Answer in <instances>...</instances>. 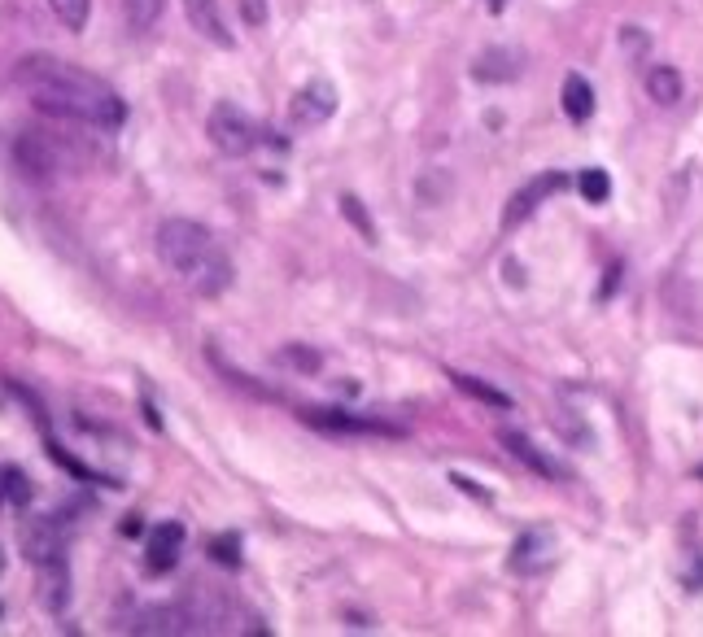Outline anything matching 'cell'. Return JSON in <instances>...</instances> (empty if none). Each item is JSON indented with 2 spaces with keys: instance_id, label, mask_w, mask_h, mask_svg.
<instances>
[{
  "instance_id": "1",
  "label": "cell",
  "mask_w": 703,
  "mask_h": 637,
  "mask_svg": "<svg viewBox=\"0 0 703 637\" xmlns=\"http://www.w3.org/2000/svg\"><path fill=\"white\" fill-rule=\"evenodd\" d=\"M14 83L35 110L66 118V123H83V127H101L114 131L127 123V105L110 83L92 70H83L66 57L53 53H31L14 66Z\"/></svg>"
},
{
  "instance_id": "2",
  "label": "cell",
  "mask_w": 703,
  "mask_h": 637,
  "mask_svg": "<svg viewBox=\"0 0 703 637\" xmlns=\"http://www.w3.org/2000/svg\"><path fill=\"white\" fill-rule=\"evenodd\" d=\"M158 258L171 267L197 297H219L232 284V258L219 249L206 223L197 219H166L153 236Z\"/></svg>"
},
{
  "instance_id": "3",
  "label": "cell",
  "mask_w": 703,
  "mask_h": 637,
  "mask_svg": "<svg viewBox=\"0 0 703 637\" xmlns=\"http://www.w3.org/2000/svg\"><path fill=\"white\" fill-rule=\"evenodd\" d=\"M206 136H210V144H214L219 153H228V158H245V153L258 149L262 131H258L254 118L241 110V105L219 101V105L210 110V118H206Z\"/></svg>"
},
{
  "instance_id": "4",
  "label": "cell",
  "mask_w": 703,
  "mask_h": 637,
  "mask_svg": "<svg viewBox=\"0 0 703 637\" xmlns=\"http://www.w3.org/2000/svg\"><path fill=\"white\" fill-rule=\"evenodd\" d=\"M14 162L27 179H53L57 171H66V149L44 131H18Z\"/></svg>"
},
{
  "instance_id": "5",
  "label": "cell",
  "mask_w": 703,
  "mask_h": 637,
  "mask_svg": "<svg viewBox=\"0 0 703 637\" xmlns=\"http://www.w3.org/2000/svg\"><path fill=\"white\" fill-rule=\"evenodd\" d=\"M555 528H524V533L516 537V546H511V555H507V568L516 572V576H538L546 572L555 563Z\"/></svg>"
},
{
  "instance_id": "6",
  "label": "cell",
  "mask_w": 703,
  "mask_h": 637,
  "mask_svg": "<svg viewBox=\"0 0 703 637\" xmlns=\"http://www.w3.org/2000/svg\"><path fill=\"white\" fill-rule=\"evenodd\" d=\"M559 188H568V175H564V171H542V175H533L529 184L516 188V192L507 197V206H503V227H507V232H511V227H520L533 210L542 206V201H551Z\"/></svg>"
},
{
  "instance_id": "7",
  "label": "cell",
  "mask_w": 703,
  "mask_h": 637,
  "mask_svg": "<svg viewBox=\"0 0 703 637\" xmlns=\"http://www.w3.org/2000/svg\"><path fill=\"white\" fill-rule=\"evenodd\" d=\"M332 114H337V88H332L328 79H311L302 92L293 96V105H289V123H293L297 131L328 123Z\"/></svg>"
},
{
  "instance_id": "8",
  "label": "cell",
  "mask_w": 703,
  "mask_h": 637,
  "mask_svg": "<svg viewBox=\"0 0 703 637\" xmlns=\"http://www.w3.org/2000/svg\"><path fill=\"white\" fill-rule=\"evenodd\" d=\"M306 424L324 432H372V437H402L398 424H385L376 415H350V411H302Z\"/></svg>"
},
{
  "instance_id": "9",
  "label": "cell",
  "mask_w": 703,
  "mask_h": 637,
  "mask_svg": "<svg viewBox=\"0 0 703 637\" xmlns=\"http://www.w3.org/2000/svg\"><path fill=\"white\" fill-rule=\"evenodd\" d=\"M180 555H184V524L180 520H166V524L153 528L149 546H145V568L153 576H162V572H171L175 563H180Z\"/></svg>"
},
{
  "instance_id": "10",
  "label": "cell",
  "mask_w": 703,
  "mask_h": 637,
  "mask_svg": "<svg viewBox=\"0 0 703 637\" xmlns=\"http://www.w3.org/2000/svg\"><path fill=\"white\" fill-rule=\"evenodd\" d=\"M498 441H503V450L511 454V459H520L524 467H529V472H538V476H546V480H568V467L555 463L546 450H538L529 437H524V432L503 428V432H498Z\"/></svg>"
},
{
  "instance_id": "11",
  "label": "cell",
  "mask_w": 703,
  "mask_h": 637,
  "mask_svg": "<svg viewBox=\"0 0 703 637\" xmlns=\"http://www.w3.org/2000/svg\"><path fill=\"white\" fill-rule=\"evenodd\" d=\"M62 524L53 520V515H40V520H27V528H22V555H27L31 563H49L62 555Z\"/></svg>"
},
{
  "instance_id": "12",
  "label": "cell",
  "mask_w": 703,
  "mask_h": 637,
  "mask_svg": "<svg viewBox=\"0 0 703 637\" xmlns=\"http://www.w3.org/2000/svg\"><path fill=\"white\" fill-rule=\"evenodd\" d=\"M520 70H524V57L516 48H485L472 62V79L476 83H511V79H520Z\"/></svg>"
},
{
  "instance_id": "13",
  "label": "cell",
  "mask_w": 703,
  "mask_h": 637,
  "mask_svg": "<svg viewBox=\"0 0 703 637\" xmlns=\"http://www.w3.org/2000/svg\"><path fill=\"white\" fill-rule=\"evenodd\" d=\"M184 14H188V22H193V31L201 35V40L232 48V31L219 14V0H184Z\"/></svg>"
},
{
  "instance_id": "14",
  "label": "cell",
  "mask_w": 703,
  "mask_h": 637,
  "mask_svg": "<svg viewBox=\"0 0 703 637\" xmlns=\"http://www.w3.org/2000/svg\"><path fill=\"white\" fill-rule=\"evenodd\" d=\"M131 633H197V629H193L188 607H149L136 616Z\"/></svg>"
},
{
  "instance_id": "15",
  "label": "cell",
  "mask_w": 703,
  "mask_h": 637,
  "mask_svg": "<svg viewBox=\"0 0 703 637\" xmlns=\"http://www.w3.org/2000/svg\"><path fill=\"white\" fill-rule=\"evenodd\" d=\"M44 576H40V598H44V607L49 611H66L70 603V572H66V559L57 555L49 563H40Z\"/></svg>"
},
{
  "instance_id": "16",
  "label": "cell",
  "mask_w": 703,
  "mask_h": 637,
  "mask_svg": "<svg viewBox=\"0 0 703 637\" xmlns=\"http://www.w3.org/2000/svg\"><path fill=\"white\" fill-rule=\"evenodd\" d=\"M564 114L573 118V123H586L594 114V88L586 75H568L564 79Z\"/></svg>"
},
{
  "instance_id": "17",
  "label": "cell",
  "mask_w": 703,
  "mask_h": 637,
  "mask_svg": "<svg viewBox=\"0 0 703 637\" xmlns=\"http://www.w3.org/2000/svg\"><path fill=\"white\" fill-rule=\"evenodd\" d=\"M647 96L655 105H677L682 101V75L673 66H651L647 70Z\"/></svg>"
},
{
  "instance_id": "18",
  "label": "cell",
  "mask_w": 703,
  "mask_h": 637,
  "mask_svg": "<svg viewBox=\"0 0 703 637\" xmlns=\"http://www.w3.org/2000/svg\"><path fill=\"white\" fill-rule=\"evenodd\" d=\"M450 380L459 384V393H468V398L494 406V411H511V398L503 389H494V384H485L481 376H459V371H450Z\"/></svg>"
},
{
  "instance_id": "19",
  "label": "cell",
  "mask_w": 703,
  "mask_h": 637,
  "mask_svg": "<svg viewBox=\"0 0 703 637\" xmlns=\"http://www.w3.org/2000/svg\"><path fill=\"white\" fill-rule=\"evenodd\" d=\"M49 9L66 31H83L92 18V0H49Z\"/></svg>"
},
{
  "instance_id": "20",
  "label": "cell",
  "mask_w": 703,
  "mask_h": 637,
  "mask_svg": "<svg viewBox=\"0 0 703 637\" xmlns=\"http://www.w3.org/2000/svg\"><path fill=\"white\" fill-rule=\"evenodd\" d=\"M162 5H166V0H123V9H127V22H131V31H149V27H158V18H162Z\"/></svg>"
},
{
  "instance_id": "21",
  "label": "cell",
  "mask_w": 703,
  "mask_h": 637,
  "mask_svg": "<svg viewBox=\"0 0 703 637\" xmlns=\"http://www.w3.org/2000/svg\"><path fill=\"white\" fill-rule=\"evenodd\" d=\"M577 188H581V197H586L590 206H603V201L612 197V179H607V171H599V166L581 171L577 175Z\"/></svg>"
},
{
  "instance_id": "22",
  "label": "cell",
  "mask_w": 703,
  "mask_h": 637,
  "mask_svg": "<svg viewBox=\"0 0 703 637\" xmlns=\"http://www.w3.org/2000/svg\"><path fill=\"white\" fill-rule=\"evenodd\" d=\"M0 480H5V498L14 502V507H27L31 502V480H27V472H18V467H5V472H0Z\"/></svg>"
},
{
  "instance_id": "23",
  "label": "cell",
  "mask_w": 703,
  "mask_h": 637,
  "mask_svg": "<svg viewBox=\"0 0 703 637\" xmlns=\"http://www.w3.org/2000/svg\"><path fill=\"white\" fill-rule=\"evenodd\" d=\"M210 559L223 563V568H241V537H236V533L214 537V542H210Z\"/></svg>"
},
{
  "instance_id": "24",
  "label": "cell",
  "mask_w": 703,
  "mask_h": 637,
  "mask_svg": "<svg viewBox=\"0 0 703 637\" xmlns=\"http://www.w3.org/2000/svg\"><path fill=\"white\" fill-rule=\"evenodd\" d=\"M341 214H345V219H350L354 227H359V232H363L367 240H376V223H372V214L363 210V201H359V197H350V192H345V197H341Z\"/></svg>"
},
{
  "instance_id": "25",
  "label": "cell",
  "mask_w": 703,
  "mask_h": 637,
  "mask_svg": "<svg viewBox=\"0 0 703 637\" xmlns=\"http://www.w3.org/2000/svg\"><path fill=\"white\" fill-rule=\"evenodd\" d=\"M280 363L297 371H319V354L306 350V345H289V350H280Z\"/></svg>"
},
{
  "instance_id": "26",
  "label": "cell",
  "mask_w": 703,
  "mask_h": 637,
  "mask_svg": "<svg viewBox=\"0 0 703 637\" xmlns=\"http://www.w3.org/2000/svg\"><path fill=\"white\" fill-rule=\"evenodd\" d=\"M236 5H241L245 27H254V31L267 27V0H236Z\"/></svg>"
},
{
  "instance_id": "27",
  "label": "cell",
  "mask_w": 703,
  "mask_h": 637,
  "mask_svg": "<svg viewBox=\"0 0 703 637\" xmlns=\"http://www.w3.org/2000/svg\"><path fill=\"white\" fill-rule=\"evenodd\" d=\"M450 485H459V489H463V494H472V498H481V502H485V498H490V494H485V489H481V485H476V480H468V476H459V472H455V476H450Z\"/></svg>"
},
{
  "instance_id": "28",
  "label": "cell",
  "mask_w": 703,
  "mask_h": 637,
  "mask_svg": "<svg viewBox=\"0 0 703 637\" xmlns=\"http://www.w3.org/2000/svg\"><path fill=\"white\" fill-rule=\"evenodd\" d=\"M485 5H490V14H503V9H507V0H485Z\"/></svg>"
},
{
  "instance_id": "29",
  "label": "cell",
  "mask_w": 703,
  "mask_h": 637,
  "mask_svg": "<svg viewBox=\"0 0 703 637\" xmlns=\"http://www.w3.org/2000/svg\"><path fill=\"white\" fill-rule=\"evenodd\" d=\"M699 476H703V467H699Z\"/></svg>"
}]
</instances>
